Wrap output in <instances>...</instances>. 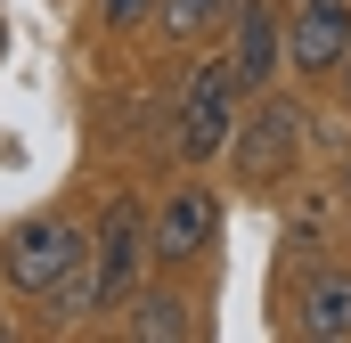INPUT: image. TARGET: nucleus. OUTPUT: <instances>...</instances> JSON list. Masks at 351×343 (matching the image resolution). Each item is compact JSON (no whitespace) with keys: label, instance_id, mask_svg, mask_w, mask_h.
<instances>
[{"label":"nucleus","instance_id":"12","mask_svg":"<svg viewBox=\"0 0 351 343\" xmlns=\"http://www.w3.org/2000/svg\"><path fill=\"white\" fill-rule=\"evenodd\" d=\"M335 74H343V90H351V49H343V66H335Z\"/></svg>","mask_w":351,"mask_h":343},{"label":"nucleus","instance_id":"11","mask_svg":"<svg viewBox=\"0 0 351 343\" xmlns=\"http://www.w3.org/2000/svg\"><path fill=\"white\" fill-rule=\"evenodd\" d=\"M156 8H164V0H98L106 25H139V16H156Z\"/></svg>","mask_w":351,"mask_h":343},{"label":"nucleus","instance_id":"8","mask_svg":"<svg viewBox=\"0 0 351 343\" xmlns=\"http://www.w3.org/2000/svg\"><path fill=\"white\" fill-rule=\"evenodd\" d=\"M286 327L311 335V343H343L351 335V270H311L294 286V319Z\"/></svg>","mask_w":351,"mask_h":343},{"label":"nucleus","instance_id":"13","mask_svg":"<svg viewBox=\"0 0 351 343\" xmlns=\"http://www.w3.org/2000/svg\"><path fill=\"white\" fill-rule=\"evenodd\" d=\"M0 335H8V319H0Z\"/></svg>","mask_w":351,"mask_h":343},{"label":"nucleus","instance_id":"14","mask_svg":"<svg viewBox=\"0 0 351 343\" xmlns=\"http://www.w3.org/2000/svg\"><path fill=\"white\" fill-rule=\"evenodd\" d=\"M0 41H8V33H0Z\"/></svg>","mask_w":351,"mask_h":343},{"label":"nucleus","instance_id":"10","mask_svg":"<svg viewBox=\"0 0 351 343\" xmlns=\"http://www.w3.org/2000/svg\"><path fill=\"white\" fill-rule=\"evenodd\" d=\"M221 8H237V0H164L156 16H164V33H172V41H188V33H204Z\"/></svg>","mask_w":351,"mask_h":343},{"label":"nucleus","instance_id":"4","mask_svg":"<svg viewBox=\"0 0 351 343\" xmlns=\"http://www.w3.org/2000/svg\"><path fill=\"white\" fill-rule=\"evenodd\" d=\"M237 98H245V82L229 74V58H213V66L188 74V98H180V147H188V164H204V156L229 147V131L245 115Z\"/></svg>","mask_w":351,"mask_h":343},{"label":"nucleus","instance_id":"1","mask_svg":"<svg viewBox=\"0 0 351 343\" xmlns=\"http://www.w3.org/2000/svg\"><path fill=\"white\" fill-rule=\"evenodd\" d=\"M156 254V237H147V221H139V204L123 196V204H106V221H98V237H90V270L58 294V319H90V311H123L131 294H139V270Z\"/></svg>","mask_w":351,"mask_h":343},{"label":"nucleus","instance_id":"3","mask_svg":"<svg viewBox=\"0 0 351 343\" xmlns=\"http://www.w3.org/2000/svg\"><path fill=\"white\" fill-rule=\"evenodd\" d=\"M302 106L294 98H269V90H254V106L237 115V131H229V164H237V180L245 188H286V172L302 164Z\"/></svg>","mask_w":351,"mask_h":343},{"label":"nucleus","instance_id":"5","mask_svg":"<svg viewBox=\"0 0 351 343\" xmlns=\"http://www.w3.org/2000/svg\"><path fill=\"white\" fill-rule=\"evenodd\" d=\"M147 237H156V261H196L213 237H221V196H213V188H196V180L172 188V196H164V213L147 221Z\"/></svg>","mask_w":351,"mask_h":343},{"label":"nucleus","instance_id":"2","mask_svg":"<svg viewBox=\"0 0 351 343\" xmlns=\"http://www.w3.org/2000/svg\"><path fill=\"white\" fill-rule=\"evenodd\" d=\"M82 270H90V237H82V221H66V213H33V221H16V229L0 237V278H8V294L58 303Z\"/></svg>","mask_w":351,"mask_h":343},{"label":"nucleus","instance_id":"6","mask_svg":"<svg viewBox=\"0 0 351 343\" xmlns=\"http://www.w3.org/2000/svg\"><path fill=\"white\" fill-rule=\"evenodd\" d=\"M286 66V25L269 0H237L229 8V74L245 90H269V74Z\"/></svg>","mask_w":351,"mask_h":343},{"label":"nucleus","instance_id":"7","mask_svg":"<svg viewBox=\"0 0 351 343\" xmlns=\"http://www.w3.org/2000/svg\"><path fill=\"white\" fill-rule=\"evenodd\" d=\"M351 49V0H302L294 25H286V66L302 74H335Z\"/></svg>","mask_w":351,"mask_h":343},{"label":"nucleus","instance_id":"9","mask_svg":"<svg viewBox=\"0 0 351 343\" xmlns=\"http://www.w3.org/2000/svg\"><path fill=\"white\" fill-rule=\"evenodd\" d=\"M123 327L147 335V343H172V335H188V303L180 294H131V319Z\"/></svg>","mask_w":351,"mask_h":343}]
</instances>
